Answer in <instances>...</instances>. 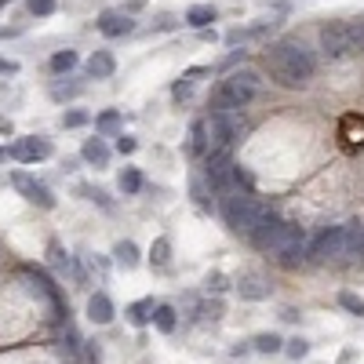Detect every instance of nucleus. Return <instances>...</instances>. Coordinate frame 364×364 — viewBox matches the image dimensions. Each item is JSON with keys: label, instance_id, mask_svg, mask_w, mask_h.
Masks as SVG:
<instances>
[{"label": "nucleus", "instance_id": "1", "mask_svg": "<svg viewBox=\"0 0 364 364\" xmlns=\"http://www.w3.org/2000/svg\"><path fill=\"white\" fill-rule=\"evenodd\" d=\"M248 241L255 244L259 252L277 255L281 266H295V263H303V255H306V233H303V226L284 223V219H277L273 212L255 226V233Z\"/></svg>", "mask_w": 364, "mask_h": 364}, {"label": "nucleus", "instance_id": "2", "mask_svg": "<svg viewBox=\"0 0 364 364\" xmlns=\"http://www.w3.org/2000/svg\"><path fill=\"white\" fill-rule=\"evenodd\" d=\"M266 66L273 73V81L284 88H303L314 81L317 73V59L303 41H277L266 51Z\"/></svg>", "mask_w": 364, "mask_h": 364}, {"label": "nucleus", "instance_id": "3", "mask_svg": "<svg viewBox=\"0 0 364 364\" xmlns=\"http://www.w3.org/2000/svg\"><path fill=\"white\" fill-rule=\"evenodd\" d=\"M263 91V77L259 70H233L226 81H219L212 95V110H248Z\"/></svg>", "mask_w": 364, "mask_h": 364}, {"label": "nucleus", "instance_id": "4", "mask_svg": "<svg viewBox=\"0 0 364 364\" xmlns=\"http://www.w3.org/2000/svg\"><path fill=\"white\" fill-rule=\"evenodd\" d=\"M266 215H270V208L259 201V197H252L248 190L223 197V219H226V226L237 233V237H252L255 226L263 223Z\"/></svg>", "mask_w": 364, "mask_h": 364}, {"label": "nucleus", "instance_id": "5", "mask_svg": "<svg viewBox=\"0 0 364 364\" xmlns=\"http://www.w3.org/2000/svg\"><path fill=\"white\" fill-rule=\"evenodd\" d=\"M317 41H321V51H324V55L335 59V62H339V59H350V55L357 51L354 26H350V22H324Z\"/></svg>", "mask_w": 364, "mask_h": 364}, {"label": "nucleus", "instance_id": "6", "mask_svg": "<svg viewBox=\"0 0 364 364\" xmlns=\"http://www.w3.org/2000/svg\"><path fill=\"white\" fill-rule=\"evenodd\" d=\"M343 244H346V226H332L310 244V259L314 263H328V259H343Z\"/></svg>", "mask_w": 364, "mask_h": 364}, {"label": "nucleus", "instance_id": "7", "mask_svg": "<svg viewBox=\"0 0 364 364\" xmlns=\"http://www.w3.org/2000/svg\"><path fill=\"white\" fill-rule=\"evenodd\" d=\"M11 186H15L26 201H33V204H41V208H55L51 190L44 186V182H37L30 172H11Z\"/></svg>", "mask_w": 364, "mask_h": 364}, {"label": "nucleus", "instance_id": "8", "mask_svg": "<svg viewBox=\"0 0 364 364\" xmlns=\"http://www.w3.org/2000/svg\"><path fill=\"white\" fill-rule=\"evenodd\" d=\"M8 157H15L19 164H37V161H48L51 157V142L48 139H19V142H11V150H8Z\"/></svg>", "mask_w": 364, "mask_h": 364}, {"label": "nucleus", "instance_id": "9", "mask_svg": "<svg viewBox=\"0 0 364 364\" xmlns=\"http://www.w3.org/2000/svg\"><path fill=\"white\" fill-rule=\"evenodd\" d=\"M135 30L132 15H124V11H102L99 15V33L102 37H128Z\"/></svg>", "mask_w": 364, "mask_h": 364}, {"label": "nucleus", "instance_id": "10", "mask_svg": "<svg viewBox=\"0 0 364 364\" xmlns=\"http://www.w3.org/2000/svg\"><path fill=\"white\" fill-rule=\"evenodd\" d=\"M117 73V59L110 51H95V55L88 59V77H95V81H110Z\"/></svg>", "mask_w": 364, "mask_h": 364}, {"label": "nucleus", "instance_id": "11", "mask_svg": "<svg viewBox=\"0 0 364 364\" xmlns=\"http://www.w3.org/2000/svg\"><path fill=\"white\" fill-rule=\"evenodd\" d=\"M208 150H212V135H208V124H204V117H201V121H193V128H190V153L204 161Z\"/></svg>", "mask_w": 364, "mask_h": 364}, {"label": "nucleus", "instance_id": "12", "mask_svg": "<svg viewBox=\"0 0 364 364\" xmlns=\"http://www.w3.org/2000/svg\"><path fill=\"white\" fill-rule=\"evenodd\" d=\"M88 317L95 321V324H110V321H113V303H110V295H106V292H95V295H91V303H88Z\"/></svg>", "mask_w": 364, "mask_h": 364}, {"label": "nucleus", "instance_id": "13", "mask_svg": "<svg viewBox=\"0 0 364 364\" xmlns=\"http://www.w3.org/2000/svg\"><path fill=\"white\" fill-rule=\"evenodd\" d=\"M237 292H241V299H252V303H259V299L270 295V284H266L263 277H255V273H248V277L237 281Z\"/></svg>", "mask_w": 364, "mask_h": 364}, {"label": "nucleus", "instance_id": "14", "mask_svg": "<svg viewBox=\"0 0 364 364\" xmlns=\"http://www.w3.org/2000/svg\"><path fill=\"white\" fill-rule=\"evenodd\" d=\"M81 157H84L88 164H95V168H106V164H110V146H106L102 139H88L84 150H81Z\"/></svg>", "mask_w": 364, "mask_h": 364}, {"label": "nucleus", "instance_id": "15", "mask_svg": "<svg viewBox=\"0 0 364 364\" xmlns=\"http://www.w3.org/2000/svg\"><path fill=\"white\" fill-rule=\"evenodd\" d=\"M357 255H364V226H361V223H350V226H346L343 259H357Z\"/></svg>", "mask_w": 364, "mask_h": 364}, {"label": "nucleus", "instance_id": "16", "mask_svg": "<svg viewBox=\"0 0 364 364\" xmlns=\"http://www.w3.org/2000/svg\"><path fill=\"white\" fill-rule=\"evenodd\" d=\"M212 22H215V8L212 4H193L186 11V26H193V30H208Z\"/></svg>", "mask_w": 364, "mask_h": 364}, {"label": "nucleus", "instance_id": "17", "mask_svg": "<svg viewBox=\"0 0 364 364\" xmlns=\"http://www.w3.org/2000/svg\"><path fill=\"white\" fill-rule=\"evenodd\" d=\"M153 310H157V306H153V299H139V303H132V306L124 310V314H128V321H132V324H139V328H142V324L153 321Z\"/></svg>", "mask_w": 364, "mask_h": 364}, {"label": "nucleus", "instance_id": "18", "mask_svg": "<svg viewBox=\"0 0 364 364\" xmlns=\"http://www.w3.org/2000/svg\"><path fill=\"white\" fill-rule=\"evenodd\" d=\"M113 259H117V266H124V270H135V266H139V248H135L132 241H121V244H117V248H113Z\"/></svg>", "mask_w": 364, "mask_h": 364}, {"label": "nucleus", "instance_id": "19", "mask_svg": "<svg viewBox=\"0 0 364 364\" xmlns=\"http://www.w3.org/2000/svg\"><path fill=\"white\" fill-rule=\"evenodd\" d=\"M117 186H121V193H128V197H132V193H139L142 186H146V182H142V172H139V168H124L121 179H117Z\"/></svg>", "mask_w": 364, "mask_h": 364}, {"label": "nucleus", "instance_id": "20", "mask_svg": "<svg viewBox=\"0 0 364 364\" xmlns=\"http://www.w3.org/2000/svg\"><path fill=\"white\" fill-rule=\"evenodd\" d=\"M343 139L350 146H361L364 142V117H346L343 121Z\"/></svg>", "mask_w": 364, "mask_h": 364}, {"label": "nucleus", "instance_id": "21", "mask_svg": "<svg viewBox=\"0 0 364 364\" xmlns=\"http://www.w3.org/2000/svg\"><path fill=\"white\" fill-rule=\"evenodd\" d=\"M255 350H259V354H281L284 339H281V335H273V332H263V335H255Z\"/></svg>", "mask_w": 364, "mask_h": 364}, {"label": "nucleus", "instance_id": "22", "mask_svg": "<svg viewBox=\"0 0 364 364\" xmlns=\"http://www.w3.org/2000/svg\"><path fill=\"white\" fill-rule=\"evenodd\" d=\"M168 259H172V241L157 237V241H153V248H150V263L153 266H168Z\"/></svg>", "mask_w": 364, "mask_h": 364}, {"label": "nucleus", "instance_id": "23", "mask_svg": "<svg viewBox=\"0 0 364 364\" xmlns=\"http://www.w3.org/2000/svg\"><path fill=\"white\" fill-rule=\"evenodd\" d=\"M153 324H157L161 332H175L179 317H175V310H172V306H157V310H153Z\"/></svg>", "mask_w": 364, "mask_h": 364}, {"label": "nucleus", "instance_id": "24", "mask_svg": "<svg viewBox=\"0 0 364 364\" xmlns=\"http://www.w3.org/2000/svg\"><path fill=\"white\" fill-rule=\"evenodd\" d=\"M77 66V51H55V55H51V70L55 73H70Z\"/></svg>", "mask_w": 364, "mask_h": 364}, {"label": "nucleus", "instance_id": "25", "mask_svg": "<svg viewBox=\"0 0 364 364\" xmlns=\"http://www.w3.org/2000/svg\"><path fill=\"white\" fill-rule=\"evenodd\" d=\"M95 128H99V135H110V132H117V128H121V113H117V110H106V113H99Z\"/></svg>", "mask_w": 364, "mask_h": 364}, {"label": "nucleus", "instance_id": "26", "mask_svg": "<svg viewBox=\"0 0 364 364\" xmlns=\"http://www.w3.org/2000/svg\"><path fill=\"white\" fill-rule=\"evenodd\" d=\"M339 306L350 310V314H357V317H364V299L354 295V292H343V295H339Z\"/></svg>", "mask_w": 364, "mask_h": 364}, {"label": "nucleus", "instance_id": "27", "mask_svg": "<svg viewBox=\"0 0 364 364\" xmlns=\"http://www.w3.org/2000/svg\"><path fill=\"white\" fill-rule=\"evenodd\" d=\"M284 354H288L292 361H299V357L310 354V343L306 339H288V343H284Z\"/></svg>", "mask_w": 364, "mask_h": 364}, {"label": "nucleus", "instance_id": "28", "mask_svg": "<svg viewBox=\"0 0 364 364\" xmlns=\"http://www.w3.org/2000/svg\"><path fill=\"white\" fill-rule=\"evenodd\" d=\"M91 121V117L84 110H70V113H62V128H84Z\"/></svg>", "mask_w": 364, "mask_h": 364}, {"label": "nucleus", "instance_id": "29", "mask_svg": "<svg viewBox=\"0 0 364 364\" xmlns=\"http://www.w3.org/2000/svg\"><path fill=\"white\" fill-rule=\"evenodd\" d=\"M51 11H55V0H30V15H37V19H48Z\"/></svg>", "mask_w": 364, "mask_h": 364}, {"label": "nucleus", "instance_id": "30", "mask_svg": "<svg viewBox=\"0 0 364 364\" xmlns=\"http://www.w3.org/2000/svg\"><path fill=\"white\" fill-rule=\"evenodd\" d=\"M135 150H139V142L132 135H117V153H124V157H128V153H135Z\"/></svg>", "mask_w": 364, "mask_h": 364}, {"label": "nucleus", "instance_id": "31", "mask_svg": "<svg viewBox=\"0 0 364 364\" xmlns=\"http://www.w3.org/2000/svg\"><path fill=\"white\" fill-rule=\"evenodd\" d=\"M201 317H212V321H215V317H223V303H219V299L204 303V306H201Z\"/></svg>", "mask_w": 364, "mask_h": 364}, {"label": "nucleus", "instance_id": "32", "mask_svg": "<svg viewBox=\"0 0 364 364\" xmlns=\"http://www.w3.org/2000/svg\"><path fill=\"white\" fill-rule=\"evenodd\" d=\"M208 288H215V292H223V288H226V281H223V273H212V277H208Z\"/></svg>", "mask_w": 364, "mask_h": 364}, {"label": "nucleus", "instance_id": "33", "mask_svg": "<svg viewBox=\"0 0 364 364\" xmlns=\"http://www.w3.org/2000/svg\"><path fill=\"white\" fill-rule=\"evenodd\" d=\"M0 73H19V62H11V59H0Z\"/></svg>", "mask_w": 364, "mask_h": 364}, {"label": "nucleus", "instance_id": "34", "mask_svg": "<svg viewBox=\"0 0 364 364\" xmlns=\"http://www.w3.org/2000/svg\"><path fill=\"white\" fill-rule=\"evenodd\" d=\"M8 4H15V0H0V8H8Z\"/></svg>", "mask_w": 364, "mask_h": 364}, {"label": "nucleus", "instance_id": "35", "mask_svg": "<svg viewBox=\"0 0 364 364\" xmlns=\"http://www.w3.org/2000/svg\"><path fill=\"white\" fill-rule=\"evenodd\" d=\"M4 157H8V150H0V161H4Z\"/></svg>", "mask_w": 364, "mask_h": 364}]
</instances>
